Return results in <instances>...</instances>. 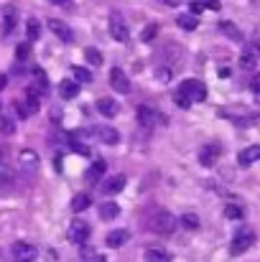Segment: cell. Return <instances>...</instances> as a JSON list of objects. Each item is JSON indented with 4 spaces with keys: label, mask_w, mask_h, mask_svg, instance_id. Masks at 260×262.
Here are the masks:
<instances>
[{
    "label": "cell",
    "mask_w": 260,
    "mask_h": 262,
    "mask_svg": "<svg viewBox=\"0 0 260 262\" xmlns=\"http://www.w3.org/2000/svg\"><path fill=\"white\" fill-rule=\"evenodd\" d=\"M176 227H178V219L173 216L171 211H166V209H161V211H156L151 216V232H156V234L169 237V234L176 232Z\"/></svg>",
    "instance_id": "1"
},
{
    "label": "cell",
    "mask_w": 260,
    "mask_h": 262,
    "mask_svg": "<svg viewBox=\"0 0 260 262\" xmlns=\"http://www.w3.org/2000/svg\"><path fill=\"white\" fill-rule=\"evenodd\" d=\"M253 245H255V234H253V229L243 227V229H240V232L235 234L232 245H230V255H232V257H237V255L248 252V250H250Z\"/></svg>",
    "instance_id": "2"
},
{
    "label": "cell",
    "mask_w": 260,
    "mask_h": 262,
    "mask_svg": "<svg viewBox=\"0 0 260 262\" xmlns=\"http://www.w3.org/2000/svg\"><path fill=\"white\" fill-rule=\"evenodd\" d=\"M178 92H184L191 102H202V99L207 97V87H204V82H199V79H184V82L178 84Z\"/></svg>",
    "instance_id": "3"
},
{
    "label": "cell",
    "mask_w": 260,
    "mask_h": 262,
    "mask_svg": "<svg viewBox=\"0 0 260 262\" xmlns=\"http://www.w3.org/2000/svg\"><path fill=\"white\" fill-rule=\"evenodd\" d=\"M110 36L115 38V41H120V43H125L128 38H130V31H128V26H125V20H123V15L120 13H110Z\"/></svg>",
    "instance_id": "4"
},
{
    "label": "cell",
    "mask_w": 260,
    "mask_h": 262,
    "mask_svg": "<svg viewBox=\"0 0 260 262\" xmlns=\"http://www.w3.org/2000/svg\"><path fill=\"white\" fill-rule=\"evenodd\" d=\"M135 117H138V122H141L143 127H156L158 122H166V117L158 115V112H156L153 107H148V104H141L138 112H135Z\"/></svg>",
    "instance_id": "5"
},
{
    "label": "cell",
    "mask_w": 260,
    "mask_h": 262,
    "mask_svg": "<svg viewBox=\"0 0 260 262\" xmlns=\"http://www.w3.org/2000/svg\"><path fill=\"white\" fill-rule=\"evenodd\" d=\"M67 237H69V242H74V245H85L87 239H89V224L82 222V219H74V222L69 224V229H67Z\"/></svg>",
    "instance_id": "6"
},
{
    "label": "cell",
    "mask_w": 260,
    "mask_h": 262,
    "mask_svg": "<svg viewBox=\"0 0 260 262\" xmlns=\"http://www.w3.org/2000/svg\"><path fill=\"white\" fill-rule=\"evenodd\" d=\"M38 255V250L28 242H15L13 245V262H33Z\"/></svg>",
    "instance_id": "7"
},
{
    "label": "cell",
    "mask_w": 260,
    "mask_h": 262,
    "mask_svg": "<svg viewBox=\"0 0 260 262\" xmlns=\"http://www.w3.org/2000/svg\"><path fill=\"white\" fill-rule=\"evenodd\" d=\"M110 87L115 89V92H120V94H130V82H128V77H125V72L123 69H112L110 72Z\"/></svg>",
    "instance_id": "8"
},
{
    "label": "cell",
    "mask_w": 260,
    "mask_h": 262,
    "mask_svg": "<svg viewBox=\"0 0 260 262\" xmlns=\"http://www.w3.org/2000/svg\"><path fill=\"white\" fill-rule=\"evenodd\" d=\"M49 28H51V31H54V36H56V38H62L64 43H72V41H74V33H72V28H69L64 20L51 18V20H49Z\"/></svg>",
    "instance_id": "9"
},
{
    "label": "cell",
    "mask_w": 260,
    "mask_h": 262,
    "mask_svg": "<svg viewBox=\"0 0 260 262\" xmlns=\"http://www.w3.org/2000/svg\"><path fill=\"white\" fill-rule=\"evenodd\" d=\"M94 138H97V140H102L105 145H117L120 133H117L115 127H110V125H99V127L94 130Z\"/></svg>",
    "instance_id": "10"
},
{
    "label": "cell",
    "mask_w": 260,
    "mask_h": 262,
    "mask_svg": "<svg viewBox=\"0 0 260 262\" xmlns=\"http://www.w3.org/2000/svg\"><path fill=\"white\" fill-rule=\"evenodd\" d=\"M18 163H21V168H23L26 173H36V168H38V156H36V150H21V153H18Z\"/></svg>",
    "instance_id": "11"
},
{
    "label": "cell",
    "mask_w": 260,
    "mask_h": 262,
    "mask_svg": "<svg viewBox=\"0 0 260 262\" xmlns=\"http://www.w3.org/2000/svg\"><path fill=\"white\" fill-rule=\"evenodd\" d=\"M219 153H222V150H219L217 145H204V148H199V163L207 166V168H212V166L217 163Z\"/></svg>",
    "instance_id": "12"
},
{
    "label": "cell",
    "mask_w": 260,
    "mask_h": 262,
    "mask_svg": "<svg viewBox=\"0 0 260 262\" xmlns=\"http://www.w3.org/2000/svg\"><path fill=\"white\" fill-rule=\"evenodd\" d=\"M15 20H18V10H15V5H5V8H3V33H5V36L13 33Z\"/></svg>",
    "instance_id": "13"
},
{
    "label": "cell",
    "mask_w": 260,
    "mask_h": 262,
    "mask_svg": "<svg viewBox=\"0 0 260 262\" xmlns=\"http://www.w3.org/2000/svg\"><path fill=\"white\" fill-rule=\"evenodd\" d=\"M125 183H128V178H125L123 173H117V176H112V178H107V181H105L102 191H105V193H110V196H115V193H120V191L125 188Z\"/></svg>",
    "instance_id": "14"
},
{
    "label": "cell",
    "mask_w": 260,
    "mask_h": 262,
    "mask_svg": "<svg viewBox=\"0 0 260 262\" xmlns=\"http://www.w3.org/2000/svg\"><path fill=\"white\" fill-rule=\"evenodd\" d=\"M258 158H260V145H250V148H245V150L237 156V163H240L243 168H248V166H253Z\"/></svg>",
    "instance_id": "15"
},
{
    "label": "cell",
    "mask_w": 260,
    "mask_h": 262,
    "mask_svg": "<svg viewBox=\"0 0 260 262\" xmlns=\"http://www.w3.org/2000/svg\"><path fill=\"white\" fill-rule=\"evenodd\" d=\"M117 102L115 99H110V97H102V99H97V112L99 115H105V117H115L117 115Z\"/></svg>",
    "instance_id": "16"
},
{
    "label": "cell",
    "mask_w": 260,
    "mask_h": 262,
    "mask_svg": "<svg viewBox=\"0 0 260 262\" xmlns=\"http://www.w3.org/2000/svg\"><path fill=\"white\" fill-rule=\"evenodd\" d=\"M128 237H130L128 229H115V232H110V234L105 237V242H107V247L115 250V247H123V245L128 242Z\"/></svg>",
    "instance_id": "17"
},
{
    "label": "cell",
    "mask_w": 260,
    "mask_h": 262,
    "mask_svg": "<svg viewBox=\"0 0 260 262\" xmlns=\"http://www.w3.org/2000/svg\"><path fill=\"white\" fill-rule=\"evenodd\" d=\"M59 94H62L64 99H74V97L79 94V84H77L74 79H62V82H59Z\"/></svg>",
    "instance_id": "18"
},
{
    "label": "cell",
    "mask_w": 260,
    "mask_h": 262,
    "mask_svg": "<svg viewBox=\"0 0 260 262\" xmlns=\"http://www.w3.org/2000/svg\"><path fill=\"white\" fill-rule=\"evenodd\" d=\"M217 28H219L225 36H230L232 41H243V33H240V28H237L232 20H219V23H217Z\"/></svg>",
    "instance_id": "19"
},
{
    "label": "cell",
    "mask_w": 260,
    "mask_h": 262,
    "mask_svg": "<svg viewBox=\"0 0 260 262\" xmlns=\"http://www.w3.org/2000/svg\"><path fill=\"white\" fill-rule=\"evenodd\" d=\"M146 260L148 262H171V255L164 247H148L146 250Z\"/></svg>",
    "instance_id": "20"
},
{
    "label": "cell",
    "mask_w": 260,
    "mask_h": 262,
    "mask_svg": "<svg viewBox=\"0 0 260 262\" xmlns=\"http://www.w3.org/2000/svg\"><path fill=\"white\" fill-rule=\"evenodd\" d=\"M117 214H120V206H117V204H112V201H107V204H102V206H99V216H102L105 222L117 219Z\"/></svg>",
    "instance_id": "21"
},
{
    "label": "cell",
    "mask_w": 260,
    "mask_h": 262,
    "mask_svg": "<svg viewBox=\"0 0 260 262\" xmlns=\"http://www.w3.org/2000/svg\"><path fill=\"white\" fill-rule=\"evenodd\" d=\"M26 99H28V102H26V107H28L31 112H36V110L41 107V92H38L36 87H28V92H26Z\"/></svg>",
    "instance_id": "22"
},
{
    "label": "cell",
    "mask_w": 260,
    "mask_h": 262,
    "mask_svg": "<svg viewBox=\"0 0 260 262\" xmlns=\"http://www.w3.org/2000/svg\"><path fill=\"white\" fill-rule=\"evenodd\" d=\"M105 176V161H94L92 166H89V171H87V183H94L97 178H102Z\"/></svg>",
    "instance_id": "23"
},
{
    "label": "cell",
    "mask_w": 260,
    "mask_h": 262,
    "mask_svg": "<svg viewBox=\"0 0 260 262\" xmlns=\"http://www.w3.org/2000/svg\"><path fill=\"white\" fill-rule=\"evenodd\" d=\"M89 206H92V199H89L87 193H77V196L72 199V211H74V214L85 211V209H89Z\"/></svg>",
    "instance_id": "24"
},
{
    "label": "cell",
    "mask_w": 260,
    "mask_h": 262,
    "mask_svg": "<svg viewBox=\"0 0 260 262\" xmlns=\"http://www.w3.org/2000/svg\"><path fill=\"white\" fill-rule=\"evenodd\" d=\"M69 148L74 153H79V156H89V145H87L85 140H79V133L77 135H69Z\"/></svg>",
    "instance_id": "25"
},
{
    "label": "cell",
    "mask_w": 260,
    "mask_h": 262,
    "mask_svg": "<svg viewBox=\"0 0 260 262\" xmlns=\"http://www.w3.org/2000/svg\"><path fill=\"white\" fill-rule=\"evenodd\" d=\"M184 31H194L196 26H199V20H196V15H191V13H181L178 15V20H176Z\"/></svg>",
    "instance_id": "26"
},
{
    "label": "cell",
    "mask_w": 260,
    "mask_h": 262,
    "mask_svg": "<svg viewBox=\"0 0 260 262\" xmlns=\"http://www.w3.org/2000/svg\"><path fill=\"white\" fill-rule=\"evenodd\" d=\"M15 133V120L8 115H0V135H13Z\"/></svg>",
    "instance_id": "27"
},
{
    "label": "cell",
    "mask_w": 260,
    "mask_h": 262,
    "mask_svg": "<svg viewBox=\"0 0 260 262\" xmlns=\"http://www.w3.org/2000/svg\"><path fill=\"white\" fill-rule=\"evenodd\" d=\"M74 82L77 84H89L92 82V72L85 67H74Z\"/></svg>",
    "instance_id": "28"
},
{
    "label": "cell",
    "mask_w": 260,
    "mask_h": 262,
    "mask_svg": "<svg viewBox=\"0 0 260 262\" xmlns=\"http://www.w3.org/2000/svg\"><path fill=\"white\" fill-rule=\"evenodd\" d=\"M33 77H36V87H38L41 94L49 92V79H46V72L44 69H33Z\"/></svg>",
    "instance_id": "29"
},
{
    "label": "cell",
    "mask_w": 260,
    "mask_h": 262,
    "mask_svg": "<svg viewBox=\"0 0 260 262\" xmlns=\"http://www.w3.org/2000/svg\"><path fill=\"white\" fill-rule=\"evenodd\" d=\"M26 33H28L31 41L38 38V36H41V23H38L36 18H28V23H26Z\"/></svg>",
    "instance_id": "30"
},
{
    "label": "cell",
    "mask_w": 260,
    "mask_h": 262,
    "mask_svg": "<svg viewBox=\"0 0 260 262\" xmlns=\"http://www.w3.org/2000/svg\"><path fill=\"white\" fill-rule=\"evenodd\" d=\"M258 67V59H255V54H243L240 56V69H245V72H253Z\"/></svg>",
    "instance_id": "31"
},
{
    "label": "cell",
    "mask_w": 260,
    "mask_h": 262,
    "mask_svg": "<svg viewBox=\"0 0 260 262\" xmlns=\"http://www.w3.org/2000/svg\"><path fill=\"white\" fill-rule=\"evenodd\" d=\"M85 59H87V64H89V67H99V64H102V54H99L97 49H87Z\"/></svg>",
    "instance_id": "32"
},
{
    "label": "cell",
    "mask_w": 260,
    "mask_h": 262,
    "mask_svg": "<svg viewBox=\"0 0 260 262\" xmlns=\"http://www.w3.org/2000/svg\"><path fill=\"white\" fill-rule=\"evenodd\" d=\"M173 104H176V107H181V110H189V107H191V99H189L184 92H178V89H176V92H173Z\"/></svg>",
    "instance_id": "33"
},
{
    "label": "cell",
    "mask_w": 260,
    "mask_h": 262,
    "mask_svg": "<svg viewBox=\"0 0 260 262\" xmlns=\"http://www.w3.org/2000/svg\"><path fill=\"white\" fill-rule=\"evenodd\" d=\"M181 224H184L186 229L194 232V229H199V216H194V214H184V216H181Z\"/></svg>",
    "instance_id": "34"
},
{
    "label": "cell",
    "mask_w": 260,
    "mask_h": 262,
    "mask_svg": "<svg viewBox=\"0 0 260 262\" xmlns=\"http://www.w3.org/2000/svg\"><path fill=\"white\" fill-rule=\"evenodd\" d=\"M225 216H227V219H235V222H237V219H243V209H240L237 204H230V206L225 209Z\"/></svg>",
    "instance_id": "35"
},
{
    "label": "cell",
    "mask_w": 260,
    "mask_h": 262,
    "mask_svg": "<svg viewBox=\"0 0 260 262\" xmlns=\"http://www.w3.org/2000/svg\"><path fill=\"white\" fill-rule=\"evenodd\" d=\"M156 33H158V26H156V23H148L141 38H143V41H153V38H156Z\"/></svg>",
    "instance_id": "36"
},
{
    "label": "cell",
    "mask_w": 260,
    "mask_h": 262,
    "mask_svg": "<svg viewBox=\"0 0 260 262\" xmlns=\"http://www.w3.org/2000/svg\"><path fill=\"white\" fill-rule=\"evenodd\" d=\"M28 54H31V43H18V49H15V59H28Z\"/></svg>",
    "instance_id": "37"
},
{
    "label": "cell",
    "mask_w": 260,
    "mask_h": 262,
    "mask_svg": "<svg viewBox=\"0 0 260 262\" xmlns=\"http://www.w3.org/2000/svg\"><path fill=\"white\" fill-rule=\"evenodd\" d=\"M8 181H10V168L0 161V183H8Z\"/></svg>",
    "instance_id": "38"
},
{
    "label": "cell",
    "mask_w": 260,
    "mask_h": 262,
    "mask_svg": "<svg viewBox=\"0 0 260 262\" xmlns=\"http://www.w3.org/2000/svg\"><path fill=\"white\" fill-rule=\"evenodd\" d=\"M202 10H204V5H202L199 0H194V3H189V13H191V15H202Z\"/></svg>",
    "instance_id": "39"
},
{
    "label": "cell",
    "mask_w": 260,
    "mask_h": 262,
    "mask_svg": "<svg viewBox=\"0 0 260 262\" xmlns=\"http://www.w3.org/2000/svg\"><path fill=\"white\" fill-rule=\"evenodd\" d=\"M204 8H209V10H219L222 5H219V0H199Z\"/></svg>",
    "instance_id": "40"
},
{
    "label": "cell",
    "mask_w": 260,
    "mask_h": 262,
    "mask_svg": "<svg viewBox=\"0 0 260 262\" xmlns=\"http://www.w3.org/2000/svg\"><path fill=\"white\" fill-rule=\"evenodd\" d=\"M62 166H64V161H62V156H54V171H56V173H62V171H64Z\"/></svg>",
    "instance_id": "41"
},
{
    "label": "cell",
    "mask_w": 260,
    "mask_h": 262,
    "mask_svg": "<svg viewBox=\"0 0 260 262\" xmlns=\"http://www.w3.org/2000/svg\"><path fill=\"white\" fill-rule=\"evenodd\" d=\"M250 89H253V94H258V92H260V79H258V77L250 82Z\"/></svg>",
    "instance_id": "42"
},
{
    "label": "cell",
    "mask_w": 260,
    "mask_h": 262,
    "mask_svg": "<svg viewBox=\"0 0 260 262\" xmlns=\"http://www.w3.org/2000/svg\"><path fill=\"white\" fill-rule=\"evenodd\" d=\"M85 262H105V257H102V255H97V252H94V255H89V257H87Z\"/></svg>",
    "instance_id": "43"
},
{
    "label": "cell",
    "mask_w": 260,
    "mask_h": 262,
    "mask_svg": "<svg viewBox=\"0 0 260 262\" xmlns=\"http://www.w3.org/2000/svg\"><path fill=\"white\" fill-rule=\"evenodd\" d=\"M5 87H8V77H5V74H0V92H3Z\"/></svg>",
    "instance_id": "44"
},
{
    "label": "cell",
    "mask_w": 260,
    "mask_h": 262,
    "mask_svg": "<svg viewBox=\"0 0 260 262\" xmlns=\"http://www.w3.org/2000/svg\"><path fill=\"white\" fill-rule=\"evenodd\" d=\"M51 3H56V5H64V8H69V3H72V0H51Z\"/></svg>",
    "instance_id": "45"
},
{
    "label": "cell",
    "mask_w": 260,
    "mask_h": 262,
    "mask_svg": "<svg viewBox=\"0 0 260 262\" xmlns=\"http://www.w3.org/2000/svg\"><path fill=\"white\" fill-rule=\"evenodd\" d=\"M164 3H166V5H171V8H176V5H178L181 0H164Z\"/></svg>",
    "instance_id": "46"
}]
</instances>
